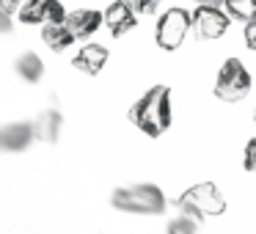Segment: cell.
Returning a JSON list of instances; mask_svg holds the SVG:
<instances>
[{"label": "cell", "mask_w": 256, "mask_h": 234, "mask_svg": "<svg viewBox=\"0 0 256 234\" xmlns=\"http://www.w3.org/2000/svg\"><path fill=\"white\" fill-rule=\"evenodd\" d=\"M130 122L146 132L149 138H160L174 124V108H171V88L168 86H152L138 100L130 105Z\"/></svg>", "instance_id": "obj_1"}, {"label": "cell", "mask_w": 256, "mask_h": 234, "mask_svg": "<svg viewBox=\"0 0 256 234\" xmlns=\"http://www.w3.org/2000/svg\"><path fill=\"white\" fill-rule=\"evenodd\" d=\"M113 210L127 212V215H162L168 206L162 188L152 182H138V184H124L110 193Z\"/></svg>", "instance_id": "obj_2"}, {"label": "cell", "mask_w": 256, "mask_h": 234, "mask_svg": "<svg viewBox=\"0 0 256 234\" xmlns=\"http://www.w3.org/2000/svg\"><path fill=\"white\" fill-rule=\"evenodd\" d=\"M174 204H176L179 212H188V215L198 218V220L223 215L226 206H228L226 196L218 190L215 182H196V184H190L188 190H182V196H179Z\"/></svg>", "instance_id": "obj_3"}, {"label": "cell", "mask_w": 256, "mask_h": 234, "mask_svg": "<svg viewBox=\"0 0 256 234\" xmlns=\"http://www.w3.org/2000/svg\"><path fill=\"white\" fill-rule=\"evenodd\" d=\"M193 30V12L182 6H171L154 22V44L162 52H176Z\"/></svg>", "instance_id": "obj_4"}, {"label": "cell", "mask_w": 256, "mask_h": 234, "mask_svg": "<svg viewBox=\"0 0 256 234\" xmlns=\"http://www.w3.org/2000/svg\"><path fill=\"white\" fill-rule=\"evenodd\" d=\"M250 88H254V78H250L248 66L234 56L226 58L215 74V88H212L215 96L226 105H234V102H242L250 94Z\"/></svg>", "instance_id": "obj_5"}, {"label": "cell", "mask_w": 256, "mask_h": 234, "mask_svg": "<svg viewBox=\"0 0 256 234\" xmlns=\"http://www.w3.org/2000/svg\"><path fill=\"white\" fill-rule=\"evenodd\" d=\"M232 28V14L223 6H196L193 8V30L198 42H218Z\"/></svg>", "instance_id": "obj_6"}, {"label": "cell", "mask_w": 256, "mask_h": 234, "mask_svg": "<svg viewBox=\"0 0 256 234\" xmlns=\"http://www.w3.org/2000/svg\"><path fill=\"white\" fill-rule=\"evenodd\" d=\"M66 8L61 0H25L17 12L22 25H47V22H66Z\"/></svg>", "instance_id": "obj_7"}, {"label": "cell", "mask_w": 256, "mask_h": 234, "mask_svg": "<svg viewBox=\"0 0 256 234\" xmlns=\"http://www.w3.org/2000/svg\"><path fill=\"white\" fill-rule=\"evenodd\" d=\"M102 14H105V28L110 30L113 39H122L130 30L138 28V12L130 6L127 0H113Z\"/></svg>", "instance_id": "obj_8"}, {"label": "cell", "mask_w": 256, "mask_h": 234, "mask_svg": "<svg viewBox=\"0 0 256 234\" xmlns=\"http://www.w3.org/2000/svg\"><path fill=\"white\" fill-rule=\"evenodd\" d=\"M36 140L34 122H12L0 127V149L3 152H25Z\"/></svg>", "instance_id": "obj_9"}, {"label": "cell", "mask_w": 256, "mask_h": 234, "mask_svg": "<svg viewBox=\"0 0 256 234\" xmlns=\"http://www.w3.org/2000/svg\"><path fill=\"white\" fill-rule=\"evenodd\" d=\"M108 58H110V50H108L105 44H96V42H88V44H83L78 50V56L72 58V66L80 69L83 74H100L102 69H105Z\"/></svg>", "instance_id": "obj_10"}, {"label": "cell", "mask_w": 256, "mask_h": 234, "mask_svg": "<svg viewBox=\"0 0 256 234\" xmlns=\"http://www.w3.org/2000/svg\"><path fill=\"white\" fill-rule=\"evenodd\" d=\"M66 25L74 34V39H91L105 25V14L96 8H74L66 14Z\"/></svg>", "instance_id": "obj_11"}, {"label": "cell", "mask_w": 256, "mask_h": 234, "mask_svg": "<svg viewBox=\"0 0 256 234\" xmlns=\"http://www.w3.org/2000/svg\"><path fill=\"white\" fill-rule=\"evenodd\" d=\"M34 130H36V140L42 144H58L64 130V116L58 108H44L39 116L34 118Z\"/></svg>", "instance_id": "obj_12"}, {"label": "cell", "mask_w": 256, "mask_h": 234, "mask_svg": "<svg viewBox=\"0 0 256 234\" xmlns=\"http://www.w3.org/2000/svg\"><path fill=\"white\" fill-rule=\"evenodd\" d=\"M42 42H44L52 52H64L78 39H74V34L69 30L66 22H47V25H42Z\"/></svg>", "instance_id": "obj_13"}, {"label": "cell", "mask_w": 256, "mask_h": 234, "mask_svg": "<svg viewBox=\"0 0 256 234\" xmlns=\"http://www.w3.org/2000/svg\"><path fill=\"white\" fill-rule=\"evenodd\" d=\"M14 69H17V74L30 86L42 83V78H44V61L39 58V52H22V56L14 61Z\"/></svg>", "instance_id": "obj_14"}, {"label": "cell", "mask_w": 256, "mask_h": 234, "mask_svg": "<svg viewBox=\"0 0 256 234\" xmlns=\"http://www.w3.org/2000/svg\"><path fill=\"white\" fill-rule=\"evenodd\" d=\"M223 8L232 14V20H240V22L256 20V0H223Z\"/></svg>", "instance_id": "obj_15"}, {"label": "cell", "mask_w": 256, "mask_h": 234, "mask_svg": "<svg viewBox=\"0 0 256 234\" xmlns=\"http://www.w3.org/2000/svg\"><path fill=\"white\" fill-rule=\"evenodd\" d=\"M166 234H198V218L179 212L176 218H171L166 226Z\"/></svg>", "instance_id": "obj_16"}, {"label": "cell", "mask_w": 256, "mask_h": 234, "mask_svg": "<svg viewBox=\"0 0 256 234\" xmlns=\"http://www.w3.org/2000/svg\"><path fill=\"white\" fill-rule=\"evenodd\" d=\"M242 168L245 171H256V138H250L245 144V152H242Z\"/></svg>", "instance_id": "obj_17"}, {"label": "cell", "mask_w": 256, "mask_h": 234, "mask_svg": "<svg viewBox=\"0 0 256 234\" xmlns=\"http://www.w3.org/2000/svg\"><path fill=\"white\" fill-rule=\"evenodd\" d=\"M130 6L135 8L138 14H154L157 6H160V0H127Z\"/></svg>", "instance_id": "obj_18"}, {"label": "cell", "mask_w": 256, "mask_h": 234, "mask_svg": "<svg viewBox=\"0 0 256 234\" xmlns=\"http://www.w3.org/2000/svg\"><path fill=\"white\" fill-rule=\"evenodd\" d=\"M242 42H245V47H248L250 52H256V20L245 22V28H242Z\"/></svg>", "instance_id": "obj_19"}, {"label": "cell", "mask_w": 256, "mask_h": 234, "mask_svg": "<svg viewBox=\"0 0 256 234\" xmlns=\"http://www.w3.org/2000/svg\"><path fill=\"white\" fill-rule=\"evenodd\" d=\"M12 28H14V22H12V14H8L6 8L0 6V36H3V34H8Z\"/></svg>", "instance_id": "obj_20"}, {"label": "cell", "mask_w": 256, "mask_h": 234, "mask_svg": "<svg viewBox=\"0 0 256 234\" xmlns=\"http://www.w3.org/2000/svg\"><path fill=\"white\" fill-rule=\"evenodd\" d=\"M25 0H0V6L6 8L8 14H14V12H20V6H22Z\"/></svg>", "instance_id": "obj_21"}, {"label": "cell", "mask_w": 256, "mask_h": 234, "mask_svg": "<svg viewBox=\"0 0 256 234\" xmlns=\"http://www.w3.org/2000/svg\"><path fill=\"white\" fill-rule=\"evenodd\" d=\"M196 6H223V0H193Z\"/></svg>", "instance_id": "obj_22"}, {"label": "cell", "mask_w": 256, "mask_h": 234, "mask_svg": "<svg viewBox=\"0 0 256 234\" xmlns=\"http://www.w3.org/2000/svg\"><path fill=\"white\" fill-rule=\"evenodd\" d=\"M254 124H256V102H254Z\"/></svg>", "instance_id": "obj_23"}]
</instances>
